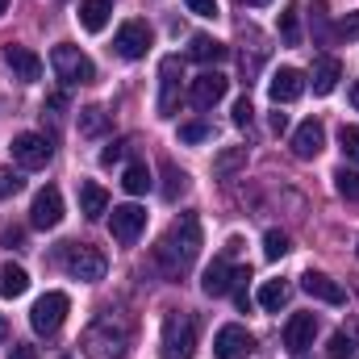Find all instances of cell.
<instances>
[{
    "instance_id": "1",
    "label": "cell",
    "mask_w": 359,
    "mask_h": 359,
    "mask_svg": "<svg viewBox=\"0 0 359 359\" xmlns=\"http://www.w3.org/2000/svg\"><path fill=\"white\" fill-rule=\"evenodd\" d=\"M196 255H201V222H196V213H180V222L168 226V234L155 247V264L163 268L168 280H180L192 271Z\"/></svg>"
},
{
    "instance_id": "2",
    "label": "cell",
    "mask_w": 359,
    "mask_h": 359,
    "mask_svg": "<svg viewBox=\"0 0 359 359\" xmlns=\"http://www.w3.org/2000/svg\"><path fill=\"white\" fill-rule=\"evenodd\" d=\"M130 339H134V322L126 313H117V309H104L88 330H84L80 347H84L88 359H126Z\"/></svg>"
},
{
    "instance_id": "3",
    "label": "cell",
    "mask_w": 359,
    "mask_h": 359,
    "mask_svg": "<svg viewBox=\"0 0 359 359\" xmlns=\"http://www.w3.org/2000/svg\"><path fill=\"white\" fill-rule=\"evenodd\" d=\"M59 264H63V271L72 280H84V284L104 280V271H109V259L96 247H88V243H63L59 247Z\"/></svg>"
},
{
    "instance_id": "4",
    "label": "cell",
    "mask_w": 359,
    "mask_h": 359,
    "mask_svg": "<svg viewBox=\"0 0 359 359\" xmlns=\"http://www.w3.org/2000/svg\"><path fill=\"white\" fill-rule=\"evenodd\" d=\"M159 347H163L159 351L163 359H192V351H196V322L188 313H168Z\"/></svg>"
},
{
    "instance_id": "5",
    "label": "cell",
    "mask_w": 359,
    "mask_h": 359,
    "mask_svg": "<svg viewBox=\"0 0 359 359\" xmlns=\"http://www.w3.org/2000/svg\"><path fill=\"white\" fill-rule=\"evenodd\" d=\"M50 67H55V76H59L63 84H72V88H76V84H92V80H96L92 59L80 50V46H67V42L50 50Z\"/></svg>"
},
{
    "instance_id": "6",
    "label": "cell",
    "mask_w": 359,
    "mask_h": 359,
    "mask_svg": "<svg viewBox=\"0 0 359 359\" xmlns=\"http://www.w3.org/2000/svg\"><path fill=\"white\" fill-rule=\"evenodd\" d=\"M67 309H72V301H67V292H42L38 301H34V309H29V326L38 330V334H59V326H63V318H67Z\"/></svg>"
},
{
    "instance_id": "7",
    "label": "cell",
    "mask_w": 359,
    "mask_h": 359,
    "mask_svg": "<svg viewBox=\"0 0 359 359\" xmlns=\"http://www.w3.org/2000/svg\"><path fill=\"white\" fill-rule=\"evenodd\" d=\"M243 280H251V268H234L230 259H213L205 276H201V288H205V297H226V292H234Z\"/></svg>"
},
{
    "instance_id": "8",
    "label": "cell",
    "mask_w": 359,
    "mask_h": 359,
    "mask_svg": "<svg viewBox=\"0 0 359 359\" xmlns=\"http://www.w3.org/2000/svg\"><path fill=\"white\" fill-rule=\"evenodd\" d=\"M13 159L25 168V172H42L50 159H55V147L46 134H17L13 138Z\"/></svg>"
},
{
    "instance_id": "9",
    "label": "cell",
    "mask_w": 359,
    "mask_h": 359,
    "mask_svg": "<svg viewBox=\"0 0 359 359\" xmlns=\"http://www.w3.org/2000/svg\"><path fill=\"white\" fill-rule=\"evenodd\" d=\"M109 230H113V238H117L121 247H134L138 234L147 230V209H142V205H117L113 217H109Z\"/></svg>"
},
{
    "instance_id": "10",
    "label": "cell",
    "mask_w": 359,
    "mask_h": 359,
    "mask_svg": "<svg viewBox=\"0 0 359 359\" xmlns=\"http://www.w3.org/2000/svg\"><path fill=\"white\" fill-rule=\"evenodd\" d=\"M180 80H184L180 59H176V55H168V59L159 63V117H176V109H180Z\"/></svg>"
},
{
    "instance_id": "11",
    "label": "cell",
    "mask_w": 359,
    "mask_h": 359,
    "mask_svg": "<svg viewBox=\"0 0 359 359\" xmlns=\"http://www.w3.org/2000/svg\"><path fill=\"white\" fill-rule=\"evenodd\" d=\"M113 50L121 55V59H142L147 50H151V25L147 21H126L121 29H117V38H113Z\"/></svg>"
},
{
    "instance_id": "12",
    "label": "cell",
    "mask_w": 359,
    "mask_h": 359,
    "mask_svg": "<svg viewBox=\"0 0 359 359\" xmlns=\"http://www.w3.org/2000/svg\"><path fill=\"white\" fill-rule=\"evenodd\" d=\"M63 222V192L59 188H42L29 205V226L34 230H55Z\"/></svg>"
},
{
    "instance_id": "13",
    "label": "cell",
    "mask_w": 359,
    "mask_h": 359,
    "mask_svg": "<svg viewBox=\"0 0 359 359\" xmlns=\"http://www.w3.org/2000/svg\"><path fill=\"white\" fill-rule=\"evenodd\" d=\"M313 334H318V318L313 313H292L288 326H284V351L288 355H305L313 347Z\"/></svg>"
},
{
    "instance_id": "14",
    "label": "cell",
    "mask_w": 359,
    "mask_h": 359,
    "mask_svg": "<svg viewBox=\"0 0 359 359\" xmlns=\"http://www.w3.org/2000/svg\"><path fill=\"white\" fill-rule=\"evenodd\" d=\"M251 351H255V339L243 326H222L217 339H213V355L217 359H251Z\"/></svg>"
},
{
    "instance_id": "15",
    "label": "cell",
    "mask_w": 359,
    "mask_h": 359,
    "mask_svg": "<svg viewBox=\"0 0 359 359\" xmlns=\"http://www.w3.org/2000/svg\"><path fill=\"white\" fill-rule=\"evenodd\" d=\"M4 63L13 67V76H17L21 84H38V80H42V59H38L29 46L8 42V46H4Z\"/></svg>"
},
{
    "instance_id": "16",
    "label": "cell",
    "mask_w": 359,
    "mask_h": 359,
    "mask_svg": "<svg viewBox=\"0 0 359 359\" xmlns=\"http://www.w3.org/2000/svg\"><path fill=\"white\" fill-rule=\"evenodd\" d=\"M226 88H230V80H226L222 72H201V76L192 80L188 96H192V104H196V109H213V104L226 96Z\"/></svg>"
},
{
    "instance_id": "17",
    "label": "cell",
    "mask_w": 359,
    "mask_h": 359,
    "mask_svg": "<svg viewBox=\"0 0 359 359\" xmlns=\"http://www.w3.org/2000/svg\"><path fill=\"white\" fill-rule=\"evenodd\" d=\"M322 147H326V130H322V121H313V117L301 121L297 134H292V155H297V159H318Z\"/></svg>"
},
{
    "instance_id": "18",
    "label": "cell",
    "mask_w": 359,
    "mask_h": 359,
    "mask_svg": "<svg viewBox=\"0 0 359 359\" xmlns=\"http://www.w3.org/2000/svg\"><path fill=\"white\" fill-rule=\"evenodd\" d=\"M301 288L313 297V301H326V305H343L347 301V288L339 280H330L326 271H305L301 276Z\"/></svg>"
},
{
    "instance_id": "19",
    "label": "cell",
    "mask_w": 359,
    "mask_h": 359,
    "mask_svg": "<svg viewBox=\"0 0 359 359\" xmlns=\"http://www.w3.org/2000/svg\"><path fill=\"white\" fill-rule=\"evenodd\" d=\"M305 72H297V67H280L276 76H271V84H268V96L276 100V104H288V100H297L301 92H305Z\"/></svg>"
},
{
    "instance_id": "20",
    "label": "cell",
    "mask_w": 359,
    "mask_h": 359,
    "mask_svg": "<svg viewBox=\"0 0 359 359\" xmlns=\"http://www.w3.org/2000/svg\"><path fill=\"white\" fill-rule=\"evenodd\" d=\"M326 355L330 359H359V322H347V326H339L330 334Z\"/></svg>"
},
{
    "instance_id": "21",
    "label": "cell",
    "mask_w": 359,
    "mask_h": 359,
    "mask_svg": "<svg viewBox=\"0 0 359 359\" xmlns=\"http://www.w3.org/2000/svg\"><path fill=\"white\" fill-rule=\"evenodd\" d=\"M80 213H84L88 222H100V217L109 213V192H104L96 180H84V184H80Z\"/></svg>"
},
{
    "instance_id": "22",
    "label": "cell",
    "mask_w": 359,
    "mask_h": 359,
    "mask_svg": "<svg viewBox=\"0 0 359 359\" xmlns=\"http://www.w3.org/2000/svg\"><path fill=\"white\" fill-rule=\"evenodd\" d=\"M339 80H343V63H339L334 55H322V59L313 63V92H318V96H330V92L339 88Z\"/></svg>"
},
{
    "instance_id": "23",
    "label": "cell",
    "mask_w": 359,
    "mask_h": 359,
    "mask_svg": "<svg viewBox=\"0 0 359 359\" xmlns=\"http://www.w3.org/2000/svg\"><path fill=\"white\" fill-rule=\"evenodd\" d=\"M226 55H230V46L217 42V38H209V34H196V38L188 42V59H192V63H222Z\"/></svg>"
},
{
    "instance_id": "24",
    "label": "cell",
    "mask_w": 359,
    "mask_h": 359,
    "mask_svg": "<svg viewBox=\"0 0 359 359\" xmlns=\"http://www.w3.org/2000/svg\"><path fill=\"white\" fill-rule=\"evenodd\" d=\"M109 13H113L109 0H80V25H84L88 34H100V29L109 25Z\"/></svg>"
},
{
    "instance_id": "25",
    "label": "cell",
    "mask_w": 359,
    "mask_h": 359,
    "mask_svg": "<svg viewBox=\"0 0 359 359\" xmlns=\"http://www.w3.org/2000/svg\"><path fill=\"white\" fill-rule=\"evenodd\" d=\"M25 288H29V276H25V268H17V264H4L0 268V297H25Z\"/></svg>"
},
{
    "instance_id": "26",
    "label": "cell",
    "mask_w": 359,
    "mask_h": 359,
    "mask_svg": "<svg viewBox=\"0 0 359 359\" xmlns=\"http://www.w3.org/2000/svg\"><path fill=\"white\" fill-rule=\"evenodd\" d=\"M288 297H292V288H288L284 280H264V288H259V305L271 309V313H276V309H284V305H288Z\"/></svg>"
},
{
    "instance_id": "27",
    "label": "cell",
    "mask_w": 359,
    "mask_h": 359,
    "mask_svg": "<svg viewBox=\"0 0 359 359\" xmlns=\"http://www.w3.org/2000/svg\"><path fill=\"white\" fill-rule=\"evenodd\" d=\"M104 130H109V113H104L100 104L80 109V134H84V138H100Z\"/></svg>"
},
{
    "instance_id": "28",
    "label": "cell",
    "mask_w": 359,
    "mask_h": 359,
    "mask_svg": "<svg viewBox=\"0 0 359 359\" xmlns=\"http://www.w3.org/2000/svg\"><path fill=\"white\" fill-rule=\"evenodd\" d=\"M238 168H247V147H226V151L213 159V172H217V176H234Z\"/></svg>"
},
{
    "instance_id": "29",
    "label": "cell",
    "mask_w": 359,
    "mask_h": 359,
    "mask_svg": "<svg viewBox=\"0 0 359 359\" xmlns=\"http://www.w3.org/2000/svg\"><path fill=\"white\" fill-rule=\"evenodd\" d=\"M121 188H126L130 196H142V192L151 188V172H147V163H130L126 176H121Z\"/></svg>"
},
{
    "instance_id": "30",
    "label": "cell",
    "mask_w": 359,
    "mask_h": 359,
    "mask_svg": "<svg viewBox=\"0 0 359 359\" xmlns=\"http://www.w3.org/2000/svg\"><path fill=\"white\" fill-rule=\"evenodd\" d=\"M184 192H188V172H180L176 163H163V196L180 201Z\"/></svg>"
},
{
    "instance_id": "31",
    "label": "cell",
    "mask_w": 359,
    "mask_h": 359,
    "mask_svg": "<svg viewBox=\"0 0 359 359\" xmlns=\"http://www.w3.org/2000/svg\"><path fill=\"white\" fill-rule=\"evenodd\" d=\"M280 38H284V46H301V25H297V8L292 4L280 13Z\"/></svg>"
},
{
    "instance_id": "32",
    "label": "cell",
    "mask_w": 359,
    "mask_h": 359,
    "mask_svg": "<svg viewBox=\"0 0 359 359\" xmlns=\"http://www.w3.org/2000/svg\"><path fill=\"white\" fill-rule=\"evenodd\" d=\"M339 147H343L347 163H359V126H343L339 130Z\"/></svg>"
},
{
    "instance_id": "33",
    "label": "cell",
    "mask_w": 359,
    "mask_h": 359,
    "mask_svg": "<svg viewBox=\"0 0 359 359\" xmlns=\"http://www.w3.org/2000/svg\"><path fill=\"white\" fill-rule=\"evenodd\" d=\"M264 255H268V259H284V255H288V234L268 230V234H264Z\"/></svg>"
},
{
    "instance_id": "34",
    "label": "cell",
    "mask_w": 359,
    "mask_h": 359,
    "mask_svg": "<svg viewBox=\"0 0 359 359\" xmlns=\"http://www.w3.org/2000/svg\"><path fill=\"white\" fill-rule=\"evenodd\" d=\"M334 188H339L347 201H359V172H347V168L334 172Z\"/></svg>"
},
{
    "instance_id": "35",
    "label": "cell",
    "mask_w": 359,
    "mask_h": 359,
    "mask_svg": "<svg viewBox=\"0 0 359 359\" xmlns=\"http://www.w3.org/2000/svg\"><path fill=\"white\" fill-rule=\"evenodd\" d=\"M21 184H25V180H21V172L0 168V201H4V196H17V192H21Z\"/></svg>"
},
{
    "instance_id": "36",
    "label": "cell",
    "mask_w": 359,
    "mask_h": 359,
    "mask_svg": "<svg viewBox=\"0 0 359 359\" xmlns=\"http://www.w3.org/2000/svg\"><path fill=\"white\" fill-rule=\"evenodd\" d=\"M180 138L184 142H205V138H213V130L205 121H188V126H180Z\"/></svg>"
},
{
    "instance_id": "37",
    "label": "cell",
    "mask_w": 359,
    "mask_h": 359,
    "mask_svg": "<svg viewBox=\"0 0 359 359\" xmlns=\"http://www.w3.org/2000/svg\"><path fill=\"white\" fill-rule=\"evenodd\" d=\"M339 38H343V42H355V38H359V8H355V13H347V17L339 21Z\"/></svg>"
},
{
    "instance_id": "38",
    "label": "cell",
    "mask_w": 359,
    "mask_h": 359,
    "mask_svg": "<svg viewBox=\"0 0 359 359\" xmlns=\"http://www.w3.org/2000/svg\"><path fill=\"white\" fill-rule=\"evenodd\" d=\"M251 117H255L251 100H247V96H243V100H234V126H251Z\"/></svg>"
},
{
    "instance_id": "39",
    "label": "cell",
    "mask_w": 359,
    "mask_h": 359,
    "mask_svg": "<svg viewBox=\"0 0 359 359\" xmlns=\"http://www.w3.org/2000/svg\"><path fill=\"white\" fill-rule=\"evenodd\" d=\"M0 243H4L8 251H21V247H25V230H17V226H8V230L0 234Z\"/></svg>"
},
{
    "instance_id": "40",
    "label": "cell",
    "mask_w": 359,
    "mask_h": 359,
    "mask_svg": "<svg viewBox=\"0 0 359 359\" xmlns=\"http://www.w3.org/2000/svg\"><path fill=\"white\" fill-rule=\"evenodd\" d=\"M188 8L196 17H217V0H188Z\"/></svg>"
},
{
    "instance_id": "41",
    "label": "cell",
    "mask_w": 359,
    "mask_h": 359,
    "mask_svg": "<svg viewBox=\"0 0 359 359\" xmlns=\"http://www.w3.org/2000/svg\"><path fill=\"white\" fill-rule=\"evenodd\" d=\"M8 359H38V347H29V343H13V347H8Z\"/></svg>"
},
{
    "instance_id": "42",
    "label": "cell",
    "mask_w": 359,
    "mask_h": 359,
    "mask_svg": "<svg viewBox=\"0 0 359 359\" xmlns=\"http://www.w3.org/2000/svg\"><path fill=\"white\" fill-rule=\"evenodd\" d=\"M121 155H126V142H113V147H109V151H104V155H100V163H104V168H109V163H117V159H121Z\"/></svg>"
},
{
    "instance_id": "43",
    "label": "cell",
    "mask_w": 359,
    "mask_h": 359,
    "mask_svg": "<svg viewBox=\"0 0 359 359\" xmlns=\"http://www.w3.org/2000/svg\"><path fill=\"white\" fill-rule=\"evenodd\" d=\"M271 130L284 134V130H288V117H284V113H271Z\"/></svg>"
},
{
    "instance_id": "44",
    "label": "cell",
    "mask_w": 359,
    "mask_h": 359,
    "mask_svg": "<svg viewBox=\"0 0 359 359\" xmlns=\"http://www.w3.org/2000/svg\"><path fill=\"white\" fill-rule=\"evenodd\" d=\"M8 339V318H0V343Z\"/></svg>"
},
{
    "instance_id": "45",
    "label": "cell",
    "mask_w": 359,
    "mask_h": 359,
    "mask_svg": "<svg viewBox=\"0 0 359 359\" xmlns=\"http://www.w3.org/2000/svg\"><path fill=\"white\" fill-rule=\"evenodd\" d=\"M351 104H355V109H359V80H355V84H351Z\"/></svg>"
},
{
    "instance_id": "46",
    "label": "cell",
    "mask_w": 359,
    "mask_h": 359,
    "mask_svg": "<svg viewBox=\"0 0 359 359\" xmlns=\"http://www.w3.org/2000/svg\"><path fill=\"white\" fill-rule=\"evenodd\" d=\"M243 4H251V8H264V4H271V0H243Z\"/></svg>"
},
{
    "instance_id": "47",
    "label": "cell",
    "mask_w": 359,
    "mask_h": 359,
    "mask_svg": "<svg viewBox=\"0 0 359 359\" xmlns=\"http://www.w3.org/2000/svg\"><path fill=\"white\" fill-rule=\"evenodd\" d=\"M4 8H8V0H0V17H4Z\"/></svg>"
}]
</instances>
